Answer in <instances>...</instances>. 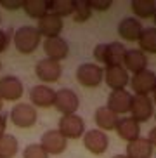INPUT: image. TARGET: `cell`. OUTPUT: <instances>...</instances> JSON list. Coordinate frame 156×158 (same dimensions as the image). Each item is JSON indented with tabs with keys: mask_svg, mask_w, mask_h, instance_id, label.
<instances>
[{
	"mask_svg": "<svg viewBox=\"0 0 156 158\" xmlns=\"http://www.w3.org/2000/svg\"><path fill=\"white\" fill-rule=\"evenodd\" d=\"M96 123L99 127V130H115L116 129V123H118L120 116L116 113H113L108 106H101L96 110Z\"/></svg>",
	"mask_w": 156,
	"mask_h": 158,
	"instance_id": "obj_22",
	"label": "cell"
},
{
	"mask_svg": "<svg viewBox=\"0 0 156 158\" xmlns=\"http://www.w3.org/2000/svg\"><path fill=\"white\" fill-rule=\"evenodd\" d=\"M40 33H38L37 26H21L14 31V45L21 54H31L37 51V47L40 45Z\"/></svg>",
	"mask_w": 156,
	"mask_h": 158,
	"instance_id": "obj_2",
	"label": "cell"
},
{
	"mask_svg": "<svg viewBox=\"0 0 156 158\" xmlns=\"http://www.w3.org/2000/svg\"><path fill=\"white\" fill-rule=\"evenodd\" d=\"M146 139L151 143V146H156V127H153V129L149 130V135H147Z\"/></svg>",
	"mask_w": 156,
	"mask_h": 158,
	"instance_id": "obj_34",
	"label": "cell"
},
{
	"mask_svg": "<svg viewBox=\"0 0 156 158\" xmlns=\"http://www.w3.org/2000/svg\"><path fill=\"white\" fill-rule=\"evenodd\" d=\"M23 9L30 18L40 21L43 16L49 14V0H24Z\"/></svg>",
	"mask_w": 156,
	"mask_h": 158,
	"instance_id": "obj_23",
	"label": "cell"
},
{
	"mask_svg": "<svg viewBox=\"0 0 156 158\" xmlns=\"http://www.w3.org/2000/svg\"><path fill=\"white\" fill-rule=\"evenodd\" d=\"M54 108L63 116L75 115L76 110L80 108V99L75 94V90H71V89H59V90H55Z\"/></svg>",
	"mask_w": 156,
	"mask_h": 158,
	"instance_id": "obj_4",
	"label": "cell"
},
{
	"mask_svg": "<svg viewBox=\"0 0 156 158\" xmlns=\"http://www.w3.org/2000/svg\"><path fill=\"white\" fill-rule=\"evenodd\" d=\"M154 115V104L149 96H133L130 104V116L137 123H146Z\"/></svg>",
	"mask_w": 156,
	"mask_h": 158,
	"instance_id": "obj_6",
	"label": "cell"
},
{
	"mask_svg": "<svg viewBox=\"0 0 156 158\" xmlns=\"http://www.w3.org/2000/svg\"><path fill=\"white\" fill-rule=\"evenodd\" d=\"M76 80L83 87H97L104 80V70L96 63H83L76 70Z\"/></svg>",
	"mask_w": 156,
	"mask_h": 158,
	"instance_id": "obj_3",
	"label": "cell"
},
{
	"mask_svg": "<svg viewBox=\"0 0 156 158\" xmlns=\"http://www.w3.org/2000/svg\"><path fill=\"white\" fill-rule=\"evenodd\" d=\"M24 0H0V5L7 10H16V9H23Z\"/></svg>",
	"mask_w": 156,
	"mask_h": 158,
	"instance_id": "obj_31",
	"label": "cell"
},
{
	"mask_svg": "<svg viewBox=\"0 0 156 158\" xmlns=\"http://www.w3.org/2000/svg\"><path fill=\"white\" fill-rule=\"evenodd\" d=\"M24 94V85L18 77L7 75L0 78V99L2 101H19Z\"/></svg>",
	"mask_w": 156,
	"mask_h": 158,
	"instance_id": "obj_9",
	"label": "cell"
},
{
	"mask_svg": "<svg viewBox=\"0 0 156 158\" xmlns=\"http://www.w3.org/2000/svg\"><path fill=\"white\" fill-rule=\"evenodd\" d=\"M40 146L45 149L47 155H61L68 148V139L61 135L59 130H47L45 134L42 135Z\"/></svg>",
	"mask_w": 156,
	"mask_h": 158,
	"instance_id": "obj_12",
	"label": "cell"
},
{
	"mask_svg": "<svg viewBox=\"0 0 156 158\" xmlns=\"http://www.w3.org/2000/svg\"><path fill=\"white\" fill-rule=\"evenodd\" d=\"M73 0H49V12L57 18H64V16L73 14Z\"/></svg>",
	"mask_w": 156,
	"mask_h": 158,
	"instance_id": "obj_26",
	"label": "cell"
},
{
	"mask_svg": "<svg viewBox=\"0 0 156 158\" xmlns=\"http://www.w3.org/2000/svg\"><path fill=\"white\" fill-rule=\"evenodd\" d=\"M54 99H55V90L51 87H47L45 84L40 85H33L30 90V101L31 106L35 108H51L54 106Z\"/></svg>",
	"mask_w": 156,
	"mask_h": 158,
	"instance_id": "obj_13",
	"label": "cell"
},
{
	"mask_svg": "<svg viewBox=\"0 0 156 158\" xmlns=\"http://www.w3.org/2000/svg\"><path fill=\"white\" fill-rule=\"evenodd\" d=\"M63 137L66 139H78L85 134V122L82 116L75 115H68V116H61L59 120V129Z\"/></svg>",
	"mask_w": 156,
	"mask_h": 158,
	"instance_id": "obj_8",
	"label": "cell"
},
{
	"mask_svg": "<svg viewBox=\"0 0 156 158\" xmlns=\"http://www.w3.org/2000/svg\"><path fill=\"white\" fill-rule=\"evenodd\" d=\"M9 42H10L9 33H7V31H4V30H0V52H4L5 49H7Z\"/></svg>",
	"mask_w": 156,
	"mask_h": 158,
	"instance_id": "obj_32",
	"label": "cell"
},
{
	"mask_svg": "<svg viewBox=\"0 0 156 158\" xmlns=\"http://www.w3.org/2000/svg\"><path fill=\"white\" fill-rule=\"evenodd\" d=\"M132 98L133 96L129 90H125V89H121V90H111L106 106L109 108L113 113H116V115H125V113L130 111Z\"/></svg>",
	"mask_w": 156,
	"mask_h": 158,
	"instance_id": "obj_14",
	"label": "cell"
},
{
	"mask_svg": "<svg viewBox=\"0 0 156 158\" xmlns=\"http://www.w3.org/2000/svg\"><path fill=\"white\" fill-rule=\"evenodd\" d=\"M142 30V23L137 18H125L118 24V35L129 42H139Z\"/></svg>",
	"mask_w": 156,
	"mask_h": 158,
	"instance_id": "obj_19",
	"label": "cell"
},
{
	"mask_svg": "<svg viewBox=\"0 0 156 158\" xmlns=\"http://www.w3.org/2000/svg\"><path fill=\"white\" fill-rule=\"evenodd\" d=\"M113 158H127V156H125V155H115Z\"/></svg>",
	"mask_w": 156,
	"mask_h": 158,
	"instance_id": "obj_36",
	"label": "cell"
},
{
	"mask_svg": "<svg viewBox=\"0 0 156 158\" xmlns=\"http://www.w3.org/2000/svg\"><path fill=\"white\" fill-rule=\"evenodd\" d=\"M5 129H7V116L0 113V135L5 134Z\"/></svg>",
	"mask_w": 156,
	"mask_h": 158,
	"instance_id": "obj_33",
	"label": "cell"
},
{
	"mask_svg": "<svg viewBox=\"0 0 156 158\" xmlns=\"http://www.w3.org/2000/svg\"><path fill=\"white\" fill-rule=\"evenodd\" d=\"M115 130H116V134H118L123 141H127V143H132V141L141 137V123H137L132 116H123V118H120Z\"/></svg>",
	"mask_w": 156,
	"mask_h": 158,
	"instance_id": "obj_18",
	"label": "cell"
},
{
	"mask_svg": "<svg viewBox=\"0 0 156 158\" xmlns=\"http://www.w3.org/2000/svg\"><path fill=\"white\" fill-rule=\"evenodd\" d=\"M0 21H2V18H0Z\"/></svg>",
	"mask_w": 156,
	"mask_h": 158,
	"instance_id": "obj_40",
	"label": "cell"
},
{
	"mask_svg": "<svg viewBox=\"0 0 156 158\" xmlns=\"http://www.w3.org/2000/svg\"><path fill=\"white\" fill-rule=\"evenodd\" d=\"M73 21L75 23H85L92 16V9L88 5V0H73Z\"/></svg>",
	"mask_w": 156,
	"mask_h": 158,
	"instance_id": "obj_28",
	"label": "cell"
},
{
	"mask_svg": "<svg viewBox=\"0 0 156 158\" xmlns=\"http://www.w3.org/2000/svg\"><path fill=\"white\" fill-rule=\"evenodd\" d=\"M18 153V139L10 134L0 135V158H14Z\"/></svg>",
	"mask_w": 156,
	"mask_h": 158,
	"instance_id": "obj_27",
	"label": "cell"
},
{
	"mask_svg": "<svg viewBox=\"0 0 156 158\" xmlns=\"http://www.w3.org/2000/svg\"><path fill=\"white\" fill-rule=\"evenodd\" d=\"M153 155V146L146 137H139V139L127 143V158H151Z\"/></svg>",
	"mask_w": 156,
	"mask_h": 158,
	"instance_id": "obj_21",
	"label": "cell"
},
{
	"mask_svg": "<svg viewBox=\"0 0 156 158\" xmlns=\"http://www.w3.org/2000/svg\"><path fill=\"white\" fill-rule=\"evenodd\" d=\"M43 52H45L47 59L57 61L59 63L61 59H64L69 52L68 42L61 37H54V38H45L43 42Z\"/></svg>",
	"mask_w": 156,
	"mask_h": 158,
	"instance_id": "obj_16",
	"label": "cell"
},
{
	"mask_svg": "<svg viewBox=\"0 0 156 158\" xmlns=\"http://www.w3.org/2000/svg\"><path fill=\"white\" fill-rule=\"evenodd\" d=\"M83 146L92 155H102L108 149V146H109V139H108L106 132H102L99 129L85 130V134H83Z\"/></svg>",
	"mask_w": 156,
	"mask_h": 158,
	"instance_id": "obj_10",
	"label": "cell"
},
{
	"mask_svg": "<svg viewBox=\"0 0 156 158\" xmlns=\"http://www.w3.org/2000/svg\"><path fill=\"white\" fill-rule=\"evenodd\" d=\"M132 7L133 14L141 19H149L154 16L156 12V2L154 0H132Z\"/></svg>",
	"mask_w": 156,
	"mask_h": 158,
	"instance_id": "obj_24",
	"label": "cell"
},
{
	"mask_svg": "<svg viewBox=\"0 0 156 158\" xmlns=\"http://www.w3.org/2000/svg\"><path fill=\"white\" fill-rule=\"evenodd\" d=\"M123 68L127 71H132L133 75L141 73V71L147 70V57L142 51L139 49H127L125 54V61H123Z\"/></svg>",
	"mask_w": 156,
	"mask_h": 158,
	"instance_id": "obj_20",
	"label": "cell"
},
{
	"mask_svg": "<svg viewBox=\"0 0 156 158\" xmlns=\"http://www.w3.org/2000/svg\"><path fill=\"white\" fill-rule=\"evenodd\" d=\"M129 84L133 90V96H149L156 89V73L151 70H144L133 75Z\"/></svg>",
	"mask_w": 156,
	"mask_h": 158,
	"instance_id": "obj_5",
	"label": "cell"
},
{
	"mask_svg": "<svg viewBox=\"0 0 156 158\" xmlns=\"http://www.w3.org/2000/svg\"><path fill=\"white\" fill-rule=\"evenodd\" d=\"M35 73H37V77L42 82H45V85L54 84V82L59 80L61 75H63V66H61V63H57V61H52V59H47L45 57V59H42L37 63Z\"/></svg>",
	"mask_w": 156,
	"mask_h": 158,
	"instance_id": "obj_11",
	"label": "cell"
},
{
	"mask_svg": "<svg viewBox=\"0 0 156 158\" xmlns=\"http://www.w3.org/2000/svg\"><path fill=\"white\" fill-rule=\"evenodd\" d=\"M139 51L156 54V28H144L139 38Z\"/></svg>",
	"mask_w": 156,
	"mask_h": 158,
	"instance_id": "obj_25",
	"label": "cell"
},
{
	"mask_svg": "<svg viewBox=\"0 0 156 158\" xmlns=\"http://www.w3.org/2000/svg\"><path fill=\"white\" fill-rule=\"evenodd\" d=\"M88 5L90 9H96V10H108L113 5L111 0H88Z\"/></svg>",
	"mask_w": 156,
	"mask_h": 158,
	"instance_id": "obj_30",
	"label": "cell"
},
{
	"mask_svg": "<svg viewBox=\"0 0 156 158\" xmlns=\"http://www.w3.org/2000/svg\"><path fill=\"white\" fill-rule=\"evenodd\" d=\"M153 21H154V24H156V12H154V16H153ZM156 28V26H154Z\"/></svg>",
	"mask_w": 156,
	"mask_h": 158,
	"instance_id": "obj_38",
	"label": "cell"
},
{
	"mask_svg": "<svg viewBox=\"0 0 156 158\" xmlns=\"http://www.w3.org/2000/svg\"><path fill=\"white\" fill-rule=\"evenodd\" d=\"M64 28V23H63V19L57 18L54 14H49L43 16V18L38 21V33H40V37H45V38H54V37H59V33L63 31Z\"/></svg>",
	"mask_w": 156,
	"mask_h": 158,
	"instance_id": "obj_17",
	"label": "cell"
},
{
	"mask_svg": "<svg viewBox=\"0 0 156 158\" xmlns=\"http://www.w3.org/2000/svg\"><path fill=\"white\" fill-rule=\"evenodd\" d=\"M2 106H4V101H2V99H0V111H2Z\"/></svg>",
	"mask_w": 156,
	"mask_h": 158,
	"instance_id": "obj_37",
	"label": "cell"
},
{
	"mask_svg": "<svg viewBox=\"0 0 156 158\" xmlns=\"http://www.w3.org/2000/svg\"><path fill=\"white\" fill-rule=\"evenodd\" d=\"M10 120L19 129H30L37 123V110L31 104L19 102L10 110Z\"/></svg>",
	"mask_w": 156,
	"mask_h": 158,
	"instance_id": "obj_7",
	"label": "cell"
},
{
	"mask_svg": "<svg viewBox=\"0 0 156 158\" xmlns=\"http://www.w3.org/2000/svg\"><path fill=\"white\" fill-rule=\"evenodd\" d=\"M23 158H49V155L45 153V149L40 144H30L24 148Z\"/></svg>",
	"mask_w": 156,
	"mask_h": 158,
	"instance_id": "obj_29",
	"label": "cell"
},
{
	"mask_svg": "<svg viewBox=\"0 0 156 158\" xmlns=\"http://www.w3.org/2000/svg\"><path fill=\"white\" fill-rule=\"evenodd\" d=\"M104 82L113 90H121L129 85L130 77L123 66H109L104 70Z\"/></svg>",
	"mask_w": 156,
	"mask_h": 158,
	"instance_id": "obj_15",
	"label": "cell"
},
{
	"mask_svg": "<svg viewBox=\"0 0 156 158\" xmlns=\"http://www.w3.org/2000/svg\"><path fill=\"white\" fill-rule=\"evenodd\" d=\"M125 54H127V49H125L123 44L120 42L97 44L96 49H94V57L99 63H102L106 68H109V66H123Z\"/></svg>",
	"mask_w": 156,
	"mask_h": 158,
	"instance_id": "obj_1",
	"label": "cell"
},
{
	"mask_svg": "<svg viewBox=\"0 0 156 158\" xmlns=\"http://www.w3.org/2000/svg\"><path fill=\"white\" fill-rule=\"evenodd\" d=\"M153 104H156V89H154V92H153Z\"/></svg>",
	"mask_w": 156,
	"mask_h": 158,
	"instance_id": "obj_35",
	"label": "cell"
},
{
	"mask_svg": "<svg viewBox=\"0 0 156 158\" xmlns=\"http://www.w3.org/2000/svg\"><path fill=\"white\" fill-rule=\"evenodd\" d=\"M154 118H156V113H154Z\"/></svg>",
	"mask_w": 156,
	"mask_h": 158,
	"instance_id": "obj_39",
	"label": "cell"
}]
</instances>
